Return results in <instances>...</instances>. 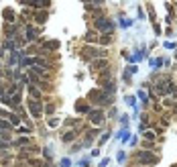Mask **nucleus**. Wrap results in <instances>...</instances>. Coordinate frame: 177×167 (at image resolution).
Segmentation results:
<instances>
[{"label":"nucleus","mask_w":177,"mask_h":167,"mask_svg":"<svg viewBox=\"0 0 177 167\" xmlns=\"http://www.w3.org/2000/svg\"><path fill=\"white\" fill-rule=\"evenodd\" d=\"M35 37H37V31L33 27H27V41H35Z\"/></svg>","instance_id":"obj_13"},{"label":"nucleus","mask_w":177,"mask_h":167,"mask_svg":"<svg viewBox=\"0 0 177 167\" xmlns=\"http://www.w3.org/2000/svg\"><path fill=\"white\" fill-rule=\"evenodd\" d=\"M43 167H53V165H49V163H45V165H43Z\"/></svg>","instance_id":"obj_31"},{"label":"nucleus","mask_w":177,"mask_h":167,"mask_svg":"<svg viewBox=\"0 0 177 167\" xmlns=\"http://www.w3.org/2000/svg\"><path fill=\"white\" fill-rule=\"evenodd\" d=\"M138 98H141V100L147 104V94H145V92H138Z\"/></svg>","instance_id":"obj_27"},{"label":"nucleus","mask_w":177,"mask_h":167,"mask_svg":"<svg viewBox=\"0 0 177 167\" xmlns=\"http://www.w3.org/2000/svg\"><path fill=\"white\" fill-rule=\"evenodd\" d=\"M110 35H102V37H100V43H102V45H106V43H110Z\"/></svg>","instance_id":"obj_22"},{"label":"nucleus","mask_w":177,"mask_h":167,"mask_svg":"<svg viewBox=\"0 0 177 167\" xmlns=\"http://www.w3.org/2000/svg\"><path fill=\"white\" fill-rule=\"evenodd\" d=\"M57 124H59V120H57V118H49V127H51V128H55Z\"/></svg>","instance_id":"obj_23"},{"label":"nucleus","mask_w":177,"mask_h":167,"mask_svg":"<svg viewBox=\"0 0 177 167\" xmlns=\"http://www.w3.org/2000/svg\"><path fill=\"white\" fill-rule=\"evenodd\" d=\"M29 96H31V100H41V92L31 84H29Z\"/></svg>","instance_id":"obj_7"},{"label":"nucleus","mask_w":177,"mask_h":167,"mask_svg":"<svg viewBox=\"0 0 177 167\" xmlns=\"http://www.w3.org/2000/svg\"><path fill=\"white\" fill-rule=\"evenodd\" d=\"M173 88H175V84H173L169 78H165L163 82H159V84H157V92L161 94V96H167L169 92H173Z\"/></svg>","instance_id":"obj_4"},{"label":"nucleus","mask_w":177,"mask_h":167,"mask_svg":"<svg viewBox=\"0 0 177 167\" xmlns=\"http://www.w3.org/2000/svg\"><path fill=\"white\" fill-rule=\"evenodd\" d=\"M29 143H31V139H29V137H22V139H19L16 143H14V145H19V147H22V145H29Z\"/></svg>","instance_id":"obj_17"},{"label":"nucleus","mask_w":177,"mask_h":167,"mask_svg":"<svg viewBox=\"0 0 177 167\" xmlns=\"http://www.w3.org/2000/svg\"><path fill=\"white\" fill-rule=\"evenodd\" d=\"M73 139H75V133H73V130H67V133H63V137H61L63 143H71Z\"/></svg>","instance_id":"obj_10"},{"label":"nucleus","mask_w":177,"mask_h":167,"mask_svg":"<svg viewBox=\"0 0 177 167\" xmlns=\"http://www.w3.org/2000/svg\"><path fill=\"white\" fill-rule=\"evenodd\" d=\"M120 25H122V27H130V25H132V20H126V19H122V20H120Z\"/></svg>","instance_id":"obj_25"},{"label":"nucleus","mask_w":177,"mask_h":167,"mask_svg":"<svg viewBox=\"0 0 177 167\" xmlns=\"http://www.w3.org/2000/svg\"><path fill=\"white\" fill-rule=\"evenodd\" d=\"M45 19H47V12H37V14H35V20H37L39 25H43Z\"/></svg>","instance_id":"obj_14"},{"label":"nucleus","mask_w":177,"mask_h":167,"mask_svg":"<svg viewBox=\"0 0 177 167\" xmlns=\"http://www.w3.org/2000/svg\"><path fill=\"white\" fill-rule=\"evenodd\" d=\"M59 47V41H45V49H51V51H55Z\"/></svg>","instance_id":"obj_12"},{"label":"nucleus","mask_w":177,"mask_h":167,"mask_svg":"<svg viewBox=\"0 0 177 167\" xmlns=\"http://www.w3.org/2000/svg\"><path fill=\"white\" fill-rule=\"evenodd\" d=\"M69 165H71V163H69V159H63L61 161V167H69Z\"/></svg>","instance_id":"obj_29"},{"label":"nucleus","mask_w":177,"mask_h":167,"mask_svg":"<svg viewBox=\"0 0 177 167\" xmlns=\"http://www.w3.org/2000/svg\"><path fill=\"white\" fill-rule=\"evenodd\" d=\"M102 120H104L102 110H92V112H90V122H92V124H102Z\"/></svg>","instance_id":"obj_6"},{"label":"nucleus","mask_w":177,"mask_h":167,"mask_svg":"<svg viewBox=\"0 0 177 167\" xmlns=\"http://www.w3.org/2000/svg\"><path fill=\"white\" fill-rule=\"evenodd\" d=\"M10 122H4V120H0V130H10Z\"/></svg>","instance_id":"obj_20"},{"label":"nucleus","mask_w":177,"mask_h":167,"mask_svg":"<svg viewBox=\"0 0 177 167\" xmlns=\"http://www.w3.org/2000/svg\"><path fill=\"white\" fill-rule=\"evenodd\" d=\"M145 139L151 143V141H155V139H157V134L153 133V130H147V133H145Z\"/></svg>","instance_id":"obj_18"},{"label":"nucleus","mask_w":177,"mask_h":167,"mask_svg":"<svg viewBox=\"0 0 177 167\" xmlns=\"http://www.w3.org/2000/svg\"><path fill=\"white\" fill-rule=\"evenodd\" d=\"M45 112H47V114H53V112H55V106H53V104H49V106H45Z\"/></svg>","instance_id":"obj_24"},{"label":"nucleus","mask_w":177,"mask_h":167,"mask_svg":"<svg viewBox=\"0 0 177 167\" xmlns=\"http://www.w3.org/2000/svg\"><path fill=\"white\" fill-rule=\"evenodd\" d=\"M136 161H138V163H141V165H157V163H159V157H157V155H151L149 151H138V153H136Z\"/></svg>","instance_id":"obj_1"},{"label":"nucleus","mask_w":177,"mask_h":167,"mask_svg":"<svg viewBox=\"0 0 177 167\" xmlns=\"http://www.w3.org/2000/svg\"><path fill=\"white\" fill-rule=\"evenodd\" d=\"M147 8H149V14H151V19H155V10H153V6H151V4H147Z\"/></svg>","instance_id":"obj_28"},{"label":"nucleus","mask_w":177,"mask_h":167,"mask_svg":"<svg viewBox=\"0 0 177 167\" xmlns=\"http://www.w3.org/2000/svg\"><path fill=\"white\" fill-rule=\"evenodd\" d=\"M124 159H126V155H124V151H118V161H120V163H122Z\"/></svg>","instance_id":"obj_26"},{"label":"nucleus","mask_w":177,"mask_h":167,"mask_svg":"<svg viewBox=\"0 0 177 167\" xmlns=\"http://www.w3.org/2000/svg\"><path fill=\"white\" fill-rule=\"evenodd\" d=\"M2 16H4V19H6V20H12V19H14V12H12V10H10V8H6V10L2 12Z\"/></svg>","instance_id":"obj_16"},{"label":"nucleus","mask_w":177,"mask_h":167,"mask_svg":"<svg viewBox=\"0 0 177 167\" xmlns=\"http://www.w3.org/2000/svg\"><path fill=\"white\" fill-rule=\"evenodd\" d=\"M83 39L88 41V43H100V37H98V33H94V31H88Z\"/></svg>","instance_id":"obj_8"},{"label":"nucleus","mask_w":177,"mask_h":167,"mask_svg":"<svg viewBox=\"0 0 177 167\" xmlns=\"http://www.w3.org/2000/svg\"><path fill=\"white\" fill-rule=\"evenodd\" d=\"M75 110H77V112H82V114H90V112H92V108H90L88 104H82V102H77Z\"/></svg>","instance_id":"obj_9"},{"label":"nucleus","mask_w":177,"mask_h":167,"mask_svg":"<svg viewBox=\"0 0 177 167\" xmlns=\"http://www.w3.org/2000/svg\"><path fill=\"white\" fill-rule=\"evenodd\" d=\"M108 137H110L108 133H106V134H102V139H100V143H106V141H108Z\"/></svg>","instance_id":"obj_30"},{"label":"nucleus","mask_w":177,"mask_h":167,"mask_svg":"<svg viewBox=\"0 0 177 167\" xmlns=\"http://www.w3.org/2000/svg\"><path fill=\"white\" fill-rule=\"evenodd\" d=\"M88 100L90 102H98V104H108L110 94H106L104 90H92V92L88 94Z\"/></svg>","instance_id":"obj_3"},{"label":"nucleus","mask_w":177,"mask_h":167,"mask_svg":"<svg viewBox=\"0 0 177 167\" xmlns=\"http://www.w3.org/2000/svg\"><path fill=\"white\" fill-rule=\"evenodd\" d=\"M173 167H177V165H173Z\"/></svg>","instance_id":"obj_32"},{"label":"nucleus","mask_w":177,"mask_h":167,"mask_svg":"<svg viewBox=\"0 0 177 167\" xmlns=\"http://www.w3.org/2000/svg\"><path fill=\"white\" fill-rule=\"evenodd\" d=\"M29 112L33 114V118H41V114H43L41 100H31V98H29Z\"/></svg>","instance_id":"obj_5"},{"label":"nucleus","mask_w":177,"mask_h":167,"mask_svg":"<svg viewBox=\"0 0 177 167\" xmlns=\"http://www.w3.org/2000/svg\"><path fill=\"white\" fill-rule=\"evenodd\" d=\"M19 122H21V118H19L16 114H10V124H14V127H16Z\"/></svg>","instance_id":"obj_21"},{"label":"nucleus","mask_w":177,"mask_h":167,"mask_svg":"<svg viewBox=\"0 0 177 167\" xmlns=\"http://www.w3.org/2000/svg\"><path fill=\"white\" fill-rule=\"evenodd\" d=\"M94 27L98 29V31H104V35H110L114 31V23L108 20V19H104V16H98V19L94 20Z\"/></svg>","instance_id":"obj_2"},{"label":"nucleus","mask_w":177,"mask_h":167,"mask_svg":"<svg viewBox=\"0 0 177 167\" xmlns=\"http://www.w3.org/2000/svg\"><path fill=\"white\" fill-rule=\"evenodd\" d=\"M10 141V133L8 130H0V143H8Z\"/></svg>","instance_id":"obj_15"},{"label":"nucleus","mask_w":177,"mask_h":167,"mask_svg":"<svg viewBox=\"0 0 177 167\" xmlns=\"http://www.w3.org/2000/svg\"><path fill=\"white\" fill-rule=\"evenodd\" d=\"M31 6L33 8H45V6H49V2H31Z\"/></svg>","instance_id":"obj_19"},{"label":"nucleus","mask_w":177,"mask_h":167,"mask_svg":"<svg viewBox=\"0 0 177 167\" xmlns=\"http://www.w3.org/2000/svg\"><path fill=\"white\" fill-rule=\"evenodd\" d=\"M106 67H108V61H106V59L94 61V69H106Z\"/></svg>","instance_id":"obj_11"}]
</instances>
